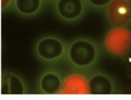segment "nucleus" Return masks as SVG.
<instances>
[{
  "mask_svg": "<svg viewBox=\"0 0 131 100\" xmlns=\"http://www.w3.org/2000/svg\"><path fill=\"white\" fill-rule=\"evenodd\" d=\"M98 55L97 47L91 40L80 38L69 47L68 57L70 62L80 68H87L94 64Z\"/></svg>",
  "mask_w": 131,
  "mask_h": 100,
  "instance_id": "f257e3e1",
  "label": "nucleus"
},
{
  "mask_svg": "<svg viewBox=\"0 0 131 100\" xmlns=\"http://www.w3.org/2000/svg\"><path fill=\"white\" fill-rule=\"evenodd\" d=\"M104 47L113 55L126 54L131 51V31L124 27L113 28L104 37Z\"/></svg>",
  "mask_w": 131,
  "mask_h": 100,
  "instance_id": "f03ea898",
  "label": "nucleus"
},
{
  "mask_svg": "<svg viewBox=\"0 0 131 100\" xmlns=\"http://www.w3.org/2000/svg\"><path fill=\"white\" fill-rule=\"evenodd\" d=\"M65 46L61 40L55 36H44L36 45V54L43 61H56L64 55Z\"/></svg>",
  "mask_w": 131,
  "mask_h": 100,
  "instance_id": "7ed1b4c3",
  "label": "nucleus"
},
{
  "mask_svg": "<svg viewBox=\"0 0 131 100\" xmlns=\"http://www.w3.org/2000/svg\"><path fill=\"white\" fill-rule=\"evenodd\" d=\"M106 14L114 28L124 27L131 19V4L127 0H111Z\"/></svg>",
  "mask_w": 131,
  "mask_h": 100,
  "instance_id": "20e7f679",
  "label": "nucleus"
},
{
  "mask_svg": "<svg viewBox=\"0 0 131 100\" xmlns=\"http://www.w3.org/2000/svg\"><path fill=\"white\" fill-rule=\"evenodd\" d=\"M56 10L62 19L73 21L82 15L84 3L82 0H58L56 3Z\"/></svg>",
  "mask_w": 131,
  "mask_h": 100,
  "instance_id": "39448f33",
  "label": "nucleus"
},
{
  "mask_svg": "<svg viewBox=\"0 0 131 100\" xmlns=\"http://www.w3.org/2000/svg\"><path fill=\"white\" fill-rule=\"evenodd\" d=\"M58 93L61 94H89L88 81L80 74L68 75L61 84Z\"/></svg>",
  "mask_w": 131,
  "mask_h": 100,
  "instance_id": "423d86ee",
  "label": "nucleus"
},
{
  "mask_svg": "<svg viewBox=\"0 0 131 100\" xmlns=\"http://www.w3.org/2000/svg\"><path fill=\"white\" fill-rule=\"evenodd\" d=\"M2 94H23L25 93L24 82L18 75L13 72H7L4 74L1 86Z\"/></svg>",
  "mask_w": 131,
  "mask_h": 100,
  "instance_id": "0eeeda50",
  "label": "nucleus"
},
{
  "mask_svg": "<svg viewBox=\"0 0 131 100\" xmlns=\"http://www.w3.org/2000/svg\"><path fill=\"white\" fill-rule=\"evenodd\" d=\"M61 78L55 71H47L40 76L39 89L46 94L58 93L61 88Z\"/></svg>",
  "mask_w": 131,
  "mask_h": 100,
  "instance_id": "6e6552de",
  "label": "nucleus"
},
{
  "mask_svg": "<svg viewBox=\"0 0 131 100\" xmlns=\"http://www.w3.org/2000/svg\"><path fill=\"white\" fill-rule=\"evenodd\" d=\"M89 93L91 94H110L113 93V83L103 74H96L88 81Z\"/></svg>",
  "mask_w": 131,
  "mask_h": 100,
  "instance_id": "1a4fd4ad",
  "label": "nucleus"
},
{
  "mask_svg": "<svg viewBox=\"0 0 131 100\" xmlns=\"http://www.w3.org/2000/svg\"><path fill=\"white\" fill-rule=\"evenodd\" d=\"M16 11L22 16H33L40 11L42 0H14Z\"/></svg>",
  "mask_w": 131,
  "mask_h": 100,
  "instance_id": "9d476101",
  "label": "nucleus"
},
{
  "mask_svg": "<svg viewBox=\"0 0 131 100\" xmlns=\"http://www.w3.org/2000/svg\"><path fill=\"white\" fill-rule=\"evenodd\" d=\"M88 1L94 7H103L108 5L111 0H88Z\"/></svg>",
  "mask_w": 131,
  "mask_h": 100,
  "instance_id": "9b49d317",
  "label": "nucleus"
},
{
  "mask_svg": "<svg viewBox=\"0 0 131 100\" xmlns=\"http://www.w3.org/2000/svg\"><path fill=\"white\" fill-rule=\"evenodd\" d=\"M12 1L13 0H1V9H2V11H4L10 7Z\"/></svg>",
  "mask_w": 131,
  "mask_h": 100,
  "instance_id": "f8f14e48",
  "label": "nucleus"
}]
</instances>
